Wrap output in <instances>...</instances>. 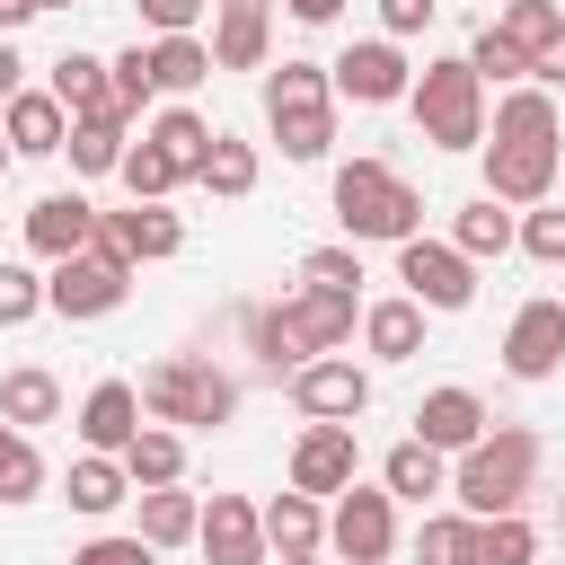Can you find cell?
<instances>
[{
  "label": "cell",
  "mask_w": 565,
  "mask_h": 565,
  "mask_svg": "<svg viewBox=\"0 0 565 565\" xmlns=\"http://www.w3.org/2000/svg\"><path fill=\"white\" fill-rule=\"evenodd\" d=\"M415 565H477V512H424Z\"/></svg>",
  "instance_id": "37"
},
{
  "label": "cell",
  "mask_w": 565,
  "mask_h": 565,
  "mask_svg": "<svg viewBox=\"0 0 565 565\" xmlns=\"http://www.w3.org/2000/svg\"><path fill=\"white\" fill-rule=\"evenodd\" d=\"M503 371L512 380H556L565 371V300H521L512 327H503Z\"/></svg>",
  "instance_id": "12"
},
{
  "label": "cell",
  "mask_w": 565,
  "mask_h": 565,
  "mask_svg": "<svg viewBox=\"0 0 565 565\" xmlns=\"http://www.w3.org/2000/svg\"><path fill=\"white\" fill-rule=\"evenodd\" d=\"M212 71H221V62H212V44H203V35H159V44H150V79H159L168 97L203 88Z\"/></svg>",
  "instance_id": "34"
},
{
  "label": "cell",
  "mask_w": 565,
  "mask_h": 565,
  "mask_svg": "<svg viewBox=\"0 0 565 565\" xmlns=\"http://www.w3.org/2000/svg\"><path fill=\"white\" fill-rule=\"evenodd\" d=\"M141 9V26H159V35H194V18L212 9V0H132Z\"/></svg>",
  "instance_id": "48"
},
{
  "label": "cell",
  "mask_w": 565,
  "mask_h": 565,
  "mask_svg": "<svg viewBox=\"0 0 565 565\" xmlns=\"http://www.w3.org/2000/svg\"><path fill=\"white\" fill-rule=\"evenodd\" d=\"M141 415H150V406H141V388H132V380H97V388L79 397V441L124 459V441L141 433Z\"/></svg>",
  "instance_id": "17"
},
{
  "label": "cell",
  "mask_w": 565,
  "mask_h": 565,
  "mask_svg": "<svg viewBox=\"0 0 565 565\" xmlns=\"http://www.w3.org/2000/svg\"><path fill=\"white\" fill-rule=\"evenodd\" d=\"M300 282H318V291H353L362 282V247L344 238V247H309L300 256Z\"/></svg>",
  "instance_id": "44"
},
{
  "label": "cell",
  "mask_w": 565,
  "mask_h": 565,
  "mask_svg": "<svg viewBox=\"0 0 565 565\" xmlns=\"http://www.w3.org/2000/svg\"><path fill=\"white\" fill-rule=\"evenodd\" d=\"M282 309H291V327L309 335V353H335V344L353 335V291H318V282H300Z\"/></svg>",
  "instance_id": "27"
},
{
  "label": "cell",
  "mask_w": 565,
  "mask_h": 565,
  "mask_svg": "<svg viewBox=\"0 0 565 565\" xmlns=\"http://www.w3.org/2000/svg\"><path fill=\"white\" fill-rule=\"evenodd\" d=\"M18 88H26V62H18V44H9V35H0V106H9V97H18Z\"/></svg>",
  "instance_id": "50"
},
{
  "label": "cell",
  "mask_w": 565,
  "mask_h": 565,
  "mask_svg": "<svg viewBox=\"0 0 565 565\" xmlns=\"http://www.w3.org/2000/svg\"><path fill=\"white\" fill-rule=\"evenodd\" d=\"M124 477H132V494H141V486H177V477H185V433H177V424H141V433L124 441Z\"/></svg>",
  "instance_id": "28"
},
{
  "label": "cell",
  "mask_w": 565,
  "mask_h": 565,
  "mask_svg": "<svg viewBox=\"0 0 565 565\" xmlns=\"http://www.w3.org/2000/svg\"><path fill=\"white\" fill-rule=\"evenodd\" d=\"M468 62H477V79H486V88H521V79H530V44H512L494 18L468 35Z\"/></svg>",
  "instance_id": "38"
},
{
  "label": "cell",
  "mask_w": 565,
  "mask_h": 565,
  "mask_svg": "<svg viewBox=\"0 0 565 565\" xmlns=\"http://www.w3.org/2000/svg\"><path fill=\"white\" fill-rule=\"evenodd\" d=\"M530 556H539V530H530L521 512L477 521V565H530Z\"/></svg>",
  "instance_id": "40"
},
{
  "label": "cell",
  "mask_w": 565,
  "mask_h": 565,
  "mask_svg": "<svg viewBox=\"0 0 565 565\" xmlns=\"http://www.w3.org/2000/svg\"><path fill=\"white\" fill-rule=\"evenodd\" d=\"M44 9H71V0H44Z\"/></svg>",
  "instance_id": "56"
},
{
  "label": "cell",
  "mask_w": 565,
  "mask_h": 565,
  "mask_svg": "<svg viewBox=\"0 0 565 565\" xmlns=\"http://www.w3.org/2000/svg\"><path fill=\"white\" fill-rule=\"evenodd\" d=\"M556 168H565V141H486V194L530 212L556 194Z\"/></svg>",
  "instance_id": "11"
},
{
  "label": "cell",
  "mask_w": 565,
  "mask_h": 565,
  "mask_svg": "<svg viewBox=\"0 0 565 565\" xmlns=\"http://www.w3.org/2000/svg\"><path fill=\"white\" fill-rule=\"evenodd\" d=\"M530 477H539V433L530 424H486V441H468L450 459V494L459 512L494 521V512H521L530 503Z\"/></svg>",
  "instance_id": "1"
},
{
  "label": "cell",
  "mask_w": 565,
  "mask_h": 565,
  "mask_svg": "<svg viewBox=\"0 0 565 565\" xmlns=\"http://www.w3.org/2000/svg\"><path fill=\"white\" fill-rule=\"evenodd\" d=\"M212 62H221V71H265V62H274V26H265V9H221V26H212Z\"/></svg>",
  "instance_id": "30"
},
{
  "label": "cell",
  "mask_w": 565,
  "mask_h": 565,
  "mask_svg": "<svg viewBox=\"0 0 565 565\" xmlns=\"http://www.w3.org/2000/svg\"><path fill=\"white\" fill-rule=\"evenodd\" d=\"M26 18H44V0H0V35H18Z\"/></svg>",
  "instance_id": "52"
},
{
  "label": "cell",
  "mask_w": 565,
  "mask_h": 565,
  "mask_svg": "<svg viewBox=\"0 0 565 565\" xmlns=\"http://www.w3.org/2000/svg\"><path fill=\"white\" fill-rule=\"evenodd\" d=\"M62 150H71V177H115L124 150H132V124H124V115H79Z\"/></svg>",
  "instance_id": "26"
},
{
  "label": "cell",
  "mask_w": 565,
  "mask_h": 565,
  "mask_svg": "<svg viewBox=\"0 0 565 565\" xmlns=\"http://www.w3.org/2000/svg\"><path fill=\"white\" fill-rule=\"evenodd\" d=\"M265 124L282 141V159H327L335 150V79L327 62H265Z\"/></svg>",
  "instance_id": "3"
},
{
  "label": "cell",
  "mask_w": 565,
  "mask_h": 565,
  "mask_svg": "<svg viewBox=\"0 0 565 565\" xmlns=\"http://www.w3.org/2000/svg\"><path fill=\"white\" fill-rule=\"evenodd\" d=\"M397 282L441 318V309H468V300H477V256H459L450 238H424V230H415V238L397 247Z\"/></svg>",
  "instance_id": "10"
},
{
  "label": "cell",
  "mask_w": 565,
  "mask_h": 565,
  "mask_svg": "<svg viewBox=\"0 0 565 565\" xmlns=\"http://www.w3.org/2000/svg\"><path fill=\"white\" fill-rule=\"evenodd\" d=\"M35 494H44V450L18 424H0V503H35Z\"/></svg>",
  "instance_id": "39"
},
{
  "label": "cell",
  "mask_w": 565,
  "mask_h": 565,
  "mask_svg": "<svg viewBox=\"0 0 565 565\" xmlns=\"http://www.w3.org/2000/svg\"><path fill=\"white\" fill-rule=\"evenodd\" d=\"M530 79H539V88H565V35H556V44H539V53H530Z\"/></svg>",
  "instance_id": "49"
},
{
  "label": "cell",
  "mask_w": 565,
  "mask_h": 565,
  "mask_svg": "<svg viewBox=\"0 0 565 565\" xmlns=\"http://www.w3.org/2000/svg\"><path fill=\"white\" fill-rule=\"evenodd\" d=\"M44 309V274L35 265H0V327H26Z\"/></svg>",
  "instance_id": "45"
},
{
  "label": "cell",
  "mask_w": 565,
  "mask_h": 565,
  "mask_svg": "<svg viewBox=\"0 0 565 565\" xmlns=\"http://www.w3.org/2000/svg\"><path fill=\"white\" fill-rule=\"evenodd\" d=\"M256 177H265V159H256V141H238V132H212V159H203V194H221V203H238V194H256Z\"/></svg>",
  "instance_id": "33"
},
{
  "label": "cell",
  "mask_w": 565,
  "mask_h": 565,
  "mask_svg": "<svg viewBox=\"0 0 565 565\" xmlns=\"http://www.w3.org/2000/svg\"><path fill=\"white\" fill-rule=\"evenodd\" d=\"M327 79H335L344 106H397V97L415 88V62L397 53V35H362V44H344V53L327 62Z\"/></svg>",
  "instance_id": "9"
},
{
  "label": "cell",
  "mask_w": 565,
  "mask_h": 565,
  "mask_svg": "<svg viewBox=\"0 0 565 565\" xmlns=\"http://www.w3.org/2000/svg\"><path fill=\"white\" fill-rule=\"evenodd\" d=\"M433 18H441V0H380V35H397V44L424 35Z\"/></svg>",
  "instance_id": "47"
},
{
  "label": "cell",
  "mask_w": 565,
  "mask_h": 565,
  "mask_svg": "<svg viewBox=\"0 0 565 565\" xmlns=\"http://www.w3.org/2000/svg\"><path fill=\"white\" fill-rule=\"evenodd\" d=\"M556 521H565V503H556Z\"/></svg>",
  "instance_id": "58"
},
{
  "label": "cell",
  "mask_w": 565,
  "mask_h": 565,
  "mask_svg": "<svg viewBox=\"0 0 565 565\" xmlns=\"http://www.w3.org/2000/svg\"><path fill=\"white\" fill-rule=\"evenodd\" d=\"M44 88L71 106V124H79V115H115V62H97V53H79V44L53 62V79H44Z\"/></svg>",
  "instance_id": "23"
},
{
  "label": "cell",
  "mask_w": 565,
  "mask_h": 565,
  "mask_svg": "<svg viewBox=\"0 0 565 565\" xmlns=\"http://www.w3.org/2000/svg\"><path fill=\"white\" fill-rule=\"evenodd\" d=\"M150 141L185 168V185H194V177H203V159H212V124H203L194 106H159V115H150Z\"/></svg>",
  "instance_id": "35"
},
{
  "label": "cell",
  "mask_w": 565,
  "mask_h": 565,
  "mask_svg": "<svg viewBox=\"0 0 565 565\" xmlns=\"http://www.w3.org/2000/svg\"><path fill=\"white\" fill-rule=\"evenodd\" d=\"M327 547H335L344 565H388V556H397V494L353 477V486L335 494V512H327Z\"/></svg>",
  "instance_id": "7"
},
{
  "label": "cell",
  "mask_w": 565,
  "mask_h": 565,
  "mask_svg": "<svg viewBox=\"0 0 565 565\" xmlns=\"http://www.w3.org/2000/svg\"><path fill=\"white\" fill-rule=\"evenodd\" d=\"M97 230H106V212H97V203H88L79 185H71V194H44V203L26 212V247H35L44 265H62V256H79V247H88Z\"/></svg>",
  "instance_id": "14"
},
{
  "label": "cell",
  "mask_w": 565,
  "mask_h": 565,
  "mask_svg": "<svg viewBox=\"0 0 565 565\" xmlns=\"http://www.w3.org/2000/svg\"><path fill=\"white\" fill-rule=\"evenodd\" d=\"M247 353H256L274 380H291L300 362H318V353H309V335L291 327V309H282V300H256V309H247Z\"/></svg>",
  "instance_id": "25"
},
{
  "label": "cell",
  "mask_w": 565,
  "mask_h": 565,
  "mask_svg": "<svg viewBox=\"0 0 565 565\" xmlns=\"http://www.w3.org/2000/svg\"><path fill=\"white\" fill-rule=\"evenodd\" d=\"M494 26H503L512 44H530V53H539V44H556V35H565V9H556V0H503V18H494Z\"/></svg>",
  "instance_id": "41"
},
{
  "label": "cell",
  "mask_w": 565,
  "mask_h": 565,
  "mask_svg": "<svg viewBox=\"0 0 565 565\" xmlns=\"http://www.w3.org/2000/svg\"><path fill=\"white\" fill-rule=\"evenodd\" d=\"M132 503H141V539L150 547H185L203 530V494H185V486H141Z\"/></svg>",
  "instance_id": "29"
},
{
  "label": "cell",
  "mask_w": 565,
  "mask_h": 565,
  "mask_svg": "<svg viewBox=\"0 0 565 565\" xmlns=\"http://www.w3.org/2000/svg\"><path fill=\"white\" fill-rule=\"evenodd\" d=\"M335 221H344L353 247H406L424 230V194L388 159H344L335 168Z\"/></svg>",
  "instance_id": "2"
},
{
  "label": "cell",
  "mask_w": 565,
  "mask_h": 565,
  "mask_svg": "<svg viewBox=\"0 0 565 565\" xmlns=\"http://www.w3.org/2000/svg\"><path fill=\"white\" fill-rule=\"evenodd\" d=\"M291 406H300V424H362L371 415V371L353 353H318V362L291 371Z\"/></svg>",
  "instance_id": "8"
},
{
  "label": "cell",
  "mask_w": 565,
  "mask_h": 565,
  "mask_svg": "<svg viewBox=\"0 0 565 565\" xmlns=\"http://www.w3.org/2000/svg\"><path fill=\"white\" fill-rule=\"evenodd\" d=\"M424 300L415 291H397V300H371L362 309V344H371V362H415L424 353Z\"/></svg>",
  "instance_id": "20"
},
{
  "label": "cell",
  "mask_w": 565,
  "mask_h": 565,
  "mask_svg": "<svg viewBox=\"0 0 565 565\" xmlns=\"http://www.w3.org/2000/svg\"><path fill=\"white\" fill-rule=\"evenodd\" d=\"M415 433H424L433 450H450V459H459L468 441H486V397H477V388H459V380H450V388H424Z\"/></svg>",
  "instance_id": "18"
},
{
  "label": "cell",
  "mask_w": 565,
  "mask_h": 565,
  "mask_svg": "<svg viewBox=\"0 0 565 565\" xmlns=\"http://www.w3.org/2000/svg\"><path fill=\"white\" fill-rule=\"evenodd\" d=\"M0 132H9L18 159H53V150L71 141V106H62L53 88H18V97L0 106Z\"/></svg>",
  "instance_id": "16"
},
{
  "label": "cell",
  "mask_w": 565,
  "mask_h": 565,
  "mask_svg": "<svg viewBox=\"0 0 565 565\" xmlns=\"http://www.w3.org/2000/svg\"><path fill=\"white\" fill-rule=\"evenodd\" d=\"M159 97V79H150V44H132V53H115V115L132 124L141 106Z\"/></svg>",
  "instance_id": "43"
},
{
  "label": "cell",
  "mask_w": 565,
  "mask_h": 565,
  "mask_svg": "<svg viewBox=\"0 0 565 565\" xmlns=\"http://www.w3.org/2000/svg\"><path fill=\"white\" fill-rule=\"evenodd\" d=\"M115 177H124V194H132V203H168V194L185 185V168H177V159H168V150L150 141V132H141V141L124 150V168H115Z\"/></svg>",
  "instance_id": "36"
},
{
  "label": "cell",
  "mask_w": 565,
  "mask_h": 565,
  "mask_svg": "<svg viewBox=\"0 0 565 565\" xmlns=\"http://www.w3.org/2000/svg\"><path fill=\"white\" fill-rule=\"evenodd\" d=\"M291 486L300 494H344L353 486V424H300V441H291Z\"/></svg>",
  "instance_id": "15"
},
{
  "label": "cell",
  "mask_w": 565,
  "mask_h": 565,
  "mask_svg": "<svg viewBox=\"0 0 565 565\" xmlns=\"http://www.w3.org/2000/svg\"><path fill=\"white\" fill-rule=\"evenodd\" d=\"M282 565H318V547H300V556H282Z\"/></svg>",
  "instance_id": "54"
},
{
  "label": "cell",
  "mask_w": 565,
  "mask_h": 565,
  "mask_svg": "<svg viewBox=\"0 0 565 565\" xmlns=\"http://www.w3.org/2000/svg\"><path fill=\"white\" fill-rule=\"evenodd\" d=\"M300 26H327V18H344V0H282Z\"/></svg>",
  "instance_id": "51"
},
{
  "label": "cell",
  "mask_w": 565,
  "mask_h": 565,
  "mask_svg": "<svg viewBox=\"0 0 565 565\" xmlns=\"http://www.w3.org/2000/svg\"><path fill=\"white\" fill-rule=\"evenodd\" d=\"M71 565H159V547H150L141 530H124V539H88Z\"/></svg>",
  "instance_id": "46"
},
{
  "label": "cell",
  "mask_w": 565,
  "mask_h": 565,
  "mask_svg": "<svg viewBox=\"0 0 565 565\" xmlns=\"http://www.w3.org/2000/svg\"><path fill=\"white\" fill-rule=\"evenodd\" d=\"M194 547H203V565H265V556H274V539H265V503H247V494H212Z\"/></svg>",
  "instance_id": "13"
},
{
  "label": "cell",
  "mask_w": 565,
  "mask_h": 565,
  "mask_svg": "<svg viewBox=\"0 0 565 565\" xmlns=\"http://www.w3.org/2000/svg\"><path fill=\"white\" fill-rule=\"evenodd\" d=\"M106 238H115L132 265H159V256L185 247V221H177L168 203H124V212H106Z\"/></svg>",
  "instance_id": "19"
},
{
  "label": "cell",
  "mask_w": 565,
  "mask_h": 565,
  "mask_svg": "<svg viewBox=\"0 0 565 565\" xmlns=\"http://www.w3.org/2000/svg\"><path fill=\"white\" fill-rule=\"evenodd\" d=\"M380 486L397 503H424V494H450V450H433L424 433H406L388 459H380Z\"/></svg>",
  "instance_id": "21"
},
{
  "label": "cell",
  "mask_w": 565,
  "mask_h": 565,
  "mask_svg": "<svg viewBox=\"0 0 565 565\" xmlns=\"http://www.w3.org/2000/svg\"><path fill=\"white\" fill-rule=\"evenodd\" d=\"M124 291H132V256H124L106 230L44 274V309H53V318H106V309H124Z\"/></svg>",
  "instance_id": "6"
},
{
  "label": "cell",
  "mask_w": 565,
  "mask_h": 565,
  "mask_svg": "<svg viewBox=\"0 0 565 565\" xmlns=\"http://www.w3.org/2000/svg\"><path fill=\"white\" fill-rule=\"evenodd\" d=\"M556 185H565V168H556Z\"/></svg>",
  "instance_id": "57"
},
{
  "label": "cell",
  "mask_w": 565,
  "mask_h": 565,
  "mask_svg": "<svg viewBox=\"0 0 565 565\" xmlns=\"http://www.w3.org/2000/svg\"><path fill=\"white\" fill-rule=\"evenodd\" d=\"M406 106H415V132H424L433 150H486V79H477L468 53L424 62L415 88H406Z\"/></svg>",
  "instance_id": "4"
},
{
  "label": "cell",
  "mask_w": 565,
  "mask_h": 565,
  "mask_svg": "<svg viewBox=\"0 0 565 565\" xmlns=\"http://www.w3.org/2000/svg\"><path fill=\"white\" fill-rule=\"evenodd\" d=\"M521 256H539V265H565V203H556V194L521 212Z\"/></svg>",
  "instance_id": "42"
},
{
  "label": "cell",
  "mask_w": 565,
  "mask_h": 565,
  "mask_svg": "<svg viewBox=\"0 0 565 565\" xmlns=\"http://www.w3.org/2000/svg\"><path fill=\"white\" fill-rule=\"evenodd\" d=\"M450 247L486 265V256L521 247V212H512V203H494V194H477V203H459V212H450Z\"/></svg>",
  "instance_id": "24"
},
{
  "label": "cell",
  "mask_w": 565,
  "mask_h": 565,
  "mask_svg": "<svg viewBox=\"0 0 565 565\" xmlns=\"http://www.w3.org/2000/svg\"><path fill=\"white\" fill-rule=\"evenodd\" d=\"M53 415H62V380H53L44 362H18V371L0 380V424L26 433V424H53Z\"/></svg>",
  "instance_id": "32"
},
{
  "label": "cell",
  "mask_w": 565,
  "mask_h": 565,
  "mask_svg": "<svg viewBox=\"0 0 565 565\" xmlns=\"http://www.w3.org/2000/svg\"><path fill=\"white\" fill-rule=\"evenodd\" d=\"M9 159H18V150H9V132H0V168H9Z\"/></svg>",
  "instance_id": "55"
},
{
  "label": "cell",
  "mask_w": 565,
  "mask_h": 565,
  "mask_svg": "<svg viewBox=\"0 0 565 565\" xmlns=\"http://www.w3.org/2000/svg\"><path fill=\"white\" fill-rule=\"evenodd\" d=\"M212 9H274V0H212Z\"/></svg>",
  "instance_id": "53"
},
{
  "label": "cell",
  "mask_w": 565,
  "mask_h": 565,
  "mask_svg": "<svg viewBox=\"0 0 565 565\" xmlns=\"http://www.w3.org/2000/svg\"><path fill=\"white\" fill-rule=\"evenodd\" d=\"M141 406H150V424L221 433V424L238 415V380H230L221 362H203V353H168V362L141 371Z\"/></svg>",
  "instance_id": "5"
},
{
  "label": "cell",
  "mask_w": 565,
  "mask_h": 565,
  "mask_svg": "<svg viewBox=\"0 0 565 565\" xmlns=\"http://www.w3.org/2000/svg\"><path fill=\"white\" fill-rule=\"evenodd\" d=\"M265 539H274V556H300V547H327V503L318 494H274L265 503Z\"/></svg>",
  "instance_id": "31"
},
{
  "label": "cell",
  "mask_w": 565,
  "mask_h": 565,
  "mask_svg": "<svg viewBox=\"0 0 565 565\" xmlns=\"http://www.w3.org/2000/svg\"><path fill=\"white\" fill-rule=\"evenodd\" d=\"M62 503H71V512H88V521H106L115 503H132L124 459H115V450H79V459H71V477H62Z\"/></svg>",
  "instance_id": "22"
}]
</instances>
